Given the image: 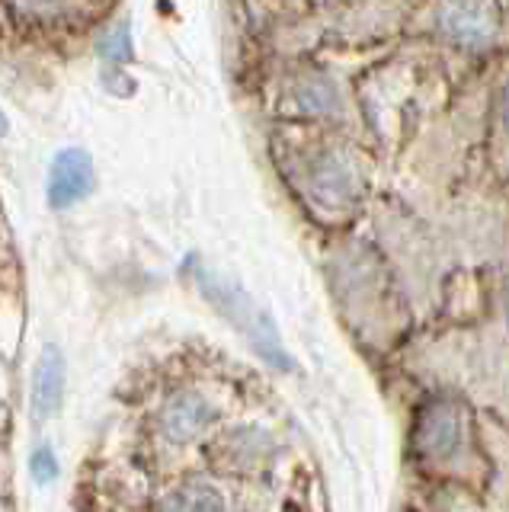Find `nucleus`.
<instances>
[{
	"label": "nucleus",
	"mask_w": 509,
	"mask_h": 512,
	"mask_svg": "<svg viewBox=\"0 0 509 512\" xmlns=\"http://www.w3.org/2000/svg\"><path fill=\"white\" fill-rule=\"evenodd\" d=\"M65 378H68V365L61 349L45 346L33 368V416L39 423L58 413L61 397H65Z\"/></svg>",
	"instance_id": "0eeeda50"
},
{
	"label": "nucleus",
	"mask_w": 509,
	"mask_h": 512,
	"mask_svg": "<svg viewBox=\"0 0 509 512\" xmlns=\"http://www.w3.org/2000/svg\"><path fill=\"white\" fill-rule=\"evenodd\" d=\"M308 189L317 208H324V212H349L362 196V176L349 154L327 151L314 160Z\"/></svg>",
	"instance_id": "20e7f679"
},
{
	"label": "nucleus",
	"mask_w": 509,
	"mask_h": 512,
	"mask_svg": "<svg viewBox=\"0 0 509 512\" xmlns=\"http://www.w3.org/2000/svg\"><path fill=\"white\" fill-rule=\"evenodd\" d=\"M295 103H298V109L314 112V116H330V112L340 109V93L330 87V80L311 77L305 84H298Z\"/></svg>",
	"instance_id": "1a4fd4ad"
},
{
	"label": "nucleus",
	"mask_w": 509,
	"mask_h": 512,
	"mask_svg": "<svg viewBox=\"0 0 509 512\" xmlns=\"http://www.w3.org/2000/svg\"><path fill=\"white\" fill-rule=\"evenodd\" d=\"M157 512H228V493L209 477H186L161 496Z\"/></svg>",
	"instance_id": "6e6552de"
},
{
	"label": "nucleus",
	"mask_w": 509,
	"mask_h": 512,
	"mask_svg": "<svg viewBox=\"0 0 509 512\" xmlns=\"http://www.w3.org/2000/svg\"><path fill=\"white\" fill-rule=\"evenodd\" d=\"M17 4L23 10H33V13H55V10H61L65 0H17Z\"/></svg>",
	"instance_id": "f8f14e48"
},
{
	"label": "nucleus",
	"mask_w": 509,
	"mask_h": 512,
	"mask_svg": "<svg viewBox=\"0 0 509 512\" xmlns=\"http://www.w3.org/2000/svg\"><path fill=\"white\" fill-rule=\"evenodd\" d=\"M439 26L452 42L481 48L500 29L497 0H445L439 10Z\"/></svg>",
	"instance_id": "39448f33"
},
{
	"label": "nucleus",
	"mask_w": 509,
	"mask_h": 512,
	"mask_svg": "<svg viewBox=\"0 0 509 512\" xmlns=\"http://www.w3.org/2000/svg\"><path fill=\"white\" fill-rule=\"evenodd\" d=\"M29 471H33V477H36V484H52V480L58 477V458H55V452L49 445H42V448H36L33 452V458H29Z\"/></svg>",
	"instance_id": "9b49d317"
},
{
	"label": "nucleus",
	"mask_w": 509,
	"mask_h": 512,
	"mask_svg": "<svg viewBox=\"0 0 509 512\" xmlns=\"http://www.w3.org/2000/svg\"><path fill=\"white\" fill-rule=\"evenodd\" d=\"M199 285L205 298H209L215 308L225 314L231 324L241 330L247 340L253 343V349L260 352V356L269 362V365H279V368H289V356H285V349L279 343V333H276V324L269 320L257 304H253L250 295H244L241 288L218 279V276H209V272H202L199 276Z\"/></svg>",
	"instance_id": "f257e3e1"
},
{
	"label": "nucleus",
	"mask_w": 509,
	"mask_h": 512,
	"mask_svg": "<svg viewBox=\"0 0 509 512\" xmlns=\"http://www.w3.org/2000/svg\"><path fill=\"white\" fill-rule=\"evenodd\" d=\"M221 420V407L196 388L173 391L157 410V432L167 445H193Z\"/></svg>",
	"instance_id": "7ed1b4c3"
},
{
	"label": "nucleus",
	"mask_w": 509,
	"mask_h": 512,
	"mask_svg": "<svg viewBox=\"0 0 509 512\" xmlns=\"http://www.w3.org/2000/svg\"><path fill=\"white\" fill-rule=\"evenodd\" d=\"M100 55L113 64H122V61H132L135 55V42H132V32L129 26H116L109 29L106 36L100 39Z\"/></svg>",
	"instance_id": "9d476101"
},
{
	"label": "nucleus",
	"mask_w": 509,
	"mask_h": 512,
	"mask_svg": "<svg viewBox=\"0 0 509 512\" xmlns=\"http://www.w3.org/2000/svg\"><path fill=\"white\" fill-rule=\"evenodd\" d=\"M465 432V407L455 397L423 400L417 416H413V455L429 468H442L461 455Z\"/></svg>",
	"instance_id": "f03ea898"
},
{
	"label": "nucleus",
	"mask_w": 509,
	"mask_h": 512,
	"mask_svg": "<svg viewBox=\"0 0 509 512\" xmlns=\"http://www.w3.org/2000/svg\"><path fill=\"white\" fill-rule=\"evenodd\" d=\"M93 186H97V173H93V157L84 148H65L58 151L52 167H49V196L52 208H71L77 202H84Z\"/></svg>",
	"instance_id": "423d86ee"
},
{
	"label": "nucleus",
	"mask_w": 509,
	"mask_h": 512,
	"mask_svg": "<svg viewBox=\"0 0 509 512\" xmlns=\"http://www.w3.org/2000/svg\"><path fill=\"white\" fill-rule=\"evenodd\" d=\"M7 128H10V122H7V116H4V109H0V138L7 135Z\"/></svg>",
	"instance_id": "4468645a"
},
{
	"label": "nucleus",
	"mask_w": 509,
	"mask_h": 512,
	"mask_svg": "<svg viewBox=\"0 0 509 512\" xmlns=\"http://www.w3.org/2000/svg\"><path fill=\"white\" fill-rule=\"evenodd\" d=\"M500 116H503V128H506V135H509V80H506L503 96H500Z\"/></svg>",
	"instance_id": "ddd939ff"
}]
</instances>
